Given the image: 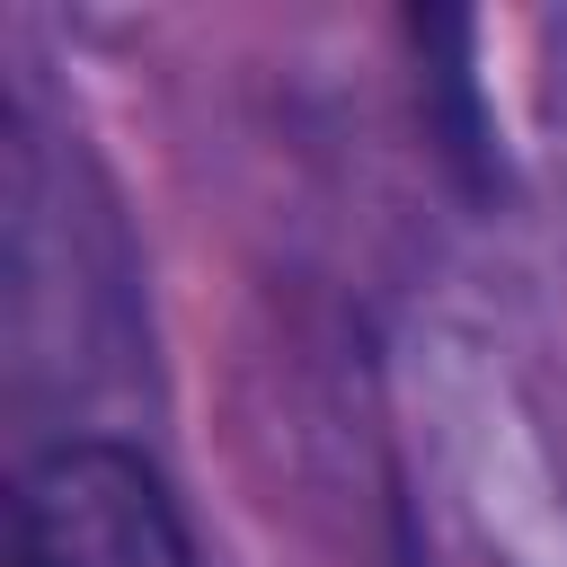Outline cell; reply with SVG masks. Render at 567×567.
<instances>
[{"label":"cell","mask_w":567,"mask_h":567,"mask_svg":"<svg viewBox=\"0 0 567 567\" xmlns=\"http://www.w3.org/2000/svg\"><path fill=\"white\" fill-rule=\"evenodd\" d=\"M18 567H195V540L133 452L62 443L18 496Z\"/></svg>","instance_id":"1"}]
</instances>
